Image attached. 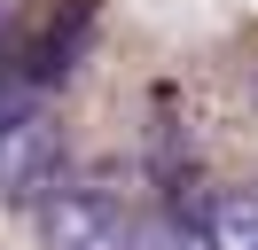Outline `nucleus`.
Instances as JSON below:
<instances>
[{
  "instance_id": "1",
  "label": "nucleus",
  "mask_w": 258,
  "mask_h": 250,
  "mask_svg": "<svg viewBox=\"0 0 258 250\" xmlns=\"http://www.w3.org/2000/svg\"><path fill=\"white\" fill-rule=\"evenodd\" d=\"M39 242L47 250H157V234L117 188L55 180L47 203H39Z\"/></svg>"
},
{
  "instance_id": "2",
  "label": "nucleus",
  "mask_w": 258,
  "mask_h": 250,
  "mask_svg": "<svg viewBox=\"0 0 258 250\" xmlns=\"http://www.w3.org/2000/svg\"><path fill=\"white\" fill-rule=\"evenodd\" d=\"M204 234L211 250H258V188H219L204 203Z\"/></svg>"
},
{
  "instance_id": "3",
  "label": "nucleus",
  "mask_w": 258,
  "mask_h": 250,
  "mask_svg": "<svg viewBox=\"0 0 258 250\" xmlns=\"http://www.w3.org/2000/svg\"><path fill=\"white\" fill-rule=\"evenodd\" d=\"M0 16H8V0H0Z\"/></svg>"
}]
</instances>
